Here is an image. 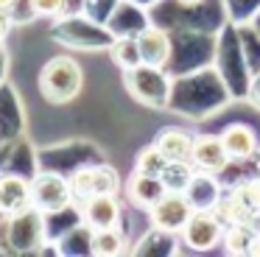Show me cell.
<instances>
[{
	"mask_svg": "<svg viewBox=\"0 0 260 257\" xmlns=\"http://www.w3.org/2000/svg\"><path fill=\"white\" fill-rule=\"evenodd\" d=\"M17 0H0V11H12Z\"/></svg>",
	"mask_w": 260,
	"mask_h": 257,
	"instance_id": "25",
	"label": "cell"
},
{
	"mask_svg": "<svg viewBox=\"0 0 260 257\" xmlns=\"http://www.w3.org/2000/svg\"><path fill=\"white\" fill-rule=\"evenodd\" d=\"M123 84L129 95L137 104L148 106V109H165L171 104V92H174V81L165 73V67L154 65H137L135 70L123 73Z\"/></svg>",
	"mask_w": 260,
	"mask_h": 257,
	"instance_id": "2",
	"label": "cell"
},
{
	"mask_svg": "<svg viewBox=\"0 0 260 257\" xmlns=\"http://www.w3.org/2000/svg\"><path fill=\"white\" fill-rule=\"evenodd\" d=\"M249 104H252L254 109H260V73L252 78V84H249Z\"/></svg>",
	"mask_w": 260,
	"mask_h": 257,
	"instance_id": "22",
	"label": "cell"
},
{
	"mask_svg": "<svg viewBox=\"0 0 260 257\" xmlns=\"http://www.w3.org/2000/svg\"><path fill=\"white\" fill-rule=\"evenodd\" d=\"M31 9L42 17H59L68 9V0H31Z\"/></svg>",
	"mask_w": 260,
	"mask_h": 257,
	"instance_id": "21",
	"label": "cell"
},
{
	"mask_svg": "<svg viewBox=\"0 0 260 257\" xmlns=\"http://www.w3.org/2000/svg\"><path fill=\"white\" fill-rule=\"evenodd\" d=\"M193 176H196V165L190 159H182V162H168L162 182L168 184V190H185L193 182Z\"/></svg>",
	"mask_w": 260,
	"mask_h": 257,
	"instance_id": "19",
	"label": "cell"
},
{
	"mask_svg": "<svg viewBox=\"0 0 260 257\" xmlns=\"http://www.w3.org/2000/svg\"><path fill=\"white\" fill-rule=\"evenodd\" d=\"M137 45H140V56L143 65H154V67H165L171 61V37L162 28H143L137 34Z\"/></svg>",
	"mask_w": 260,
	"mask_h": 257,
	"instance_id": "10",
	"label": "cell"
},
{
	"mask_svg": "<svg viewBox=\"0 0 260 257\" xmlns=\"http://www.w3.org/2000/svg\"><path fill=\"white\" fill-rule=\"evenodd\" d=\"M9 25H12V22H9V11H0V39L9 34Z\"/></svg>",
	"mask_w": 260,
	"mask_h": 257,
	"instance_id": "23",
	"label": "cell"
},
{
	"mask_svg": "<svg viewBox=\"0 0 260 257\" xmlns=\"http://www.w3.org/2000/svg\"><path fill=\"white\" fill-rule=\"evenodd\" d=\"M123 187H126V199H129L137 210H146V212L168 193V184L162 182V176H148V173H140V171L132 173Z\"/></svg>",
	"mask_w": 260,
	"mask_h": 257,
	"instance_id": "8",
	"label": "cell"
},
{
	"mask_svg": "<svg viewBox=\"0 0 260 257\" xmlns=\"http://www.w3.org/2000/svg\"><path fill=\"white\" fill-rule=\"evenodd\" d=\"M196 212V204L190 201V196L185 190H168L157 204L148 210L151 227L162 235H182L185 223L190 221V215Z\"/></svg>",
	"mask_w": 260,
	"mask_h": 257,
	"instance_id": "4",
	"label": "cell"
},
{
	"mask_svg": "<svg viewBox=\"0 0 260 257\" xmlns=\"http://www.w3.org/2000/svg\"><path fill=\"white\" fill-rule=\"evenodd\" d=\"M224 218L215 210H196L182 229V240L193 251H210L224 240Z\"/></svg>",
	"mask_w": 260,
	"mask_h": 257,
	"instance_id": "5",
	"label": "cell"
},
{
	"mask_svg": "<svg viewBox=\"0 0 260 257\" xmlns=\"http://www.w3.org/2000/svg\"><path fill=\"white\" fill-rule=\"evenodd\" d=\"M254 238H257L254 223H226L224 240H221V243H224L226 254H249Z\"/></svg>",
	"mask_w": 260,
	"mask_h": 257,
	"instance_id": "15",
	"label": "cell"
},
{
	"mask_svg": "<svg viewBox=\"0 0 260 257\" xmlns=\"http://www.w3.org/2000/svg\"><path fill=\"white\" fill-rule=\"evenodd\" d=\"M84 87V70L73 56H53L40 73V92L48 104H70Z\"/></svg>",
	"mask_w": 260,
	"mask_h": 257,
	"instance_id": "1",
	"label": "cell"
},
{
	"mask_svg": "<svg viewBox=\"0 0 260 257\" xmlns=\"http://www.w3.org/2000/svg\"><path fill=\"white\" fill-rule=\"evenodd\" d=\"M213 210L224 218V223H252L260 215L257 204H254V196H252V182L249 179L238 182L230 193L221 196Z\"/></svg>",
	"mask_w": 260,
	"mask_h": 257,
	"instance_id": "6",
	"label": "cell"
},
{
	"mask_svg": "<svg viewBox=\"0 0 260 257\" xmlns=\"http://www.w3.org/2000/svg\"><path fill=\"white\" fill-rule=\"evenodd\" d=\"M154 145L168 156L171 162H182V159H190V151H193V134H187L185 128H176L168 126L162 132H157L154 137Z\"/></svg>",
	"mask_w": 260,
	"mask_h": 257,
	"instance_id": "13",
	"label": "cell"
},
{
	"mask_svg": "<svg viewBox=\"0 0 260 257\" xmlns=\"http://www.w3.org/2000/svg\"><path fill=\"white\" fill-rule=\"evenodd\" d=\"M221 143H224L230 159H252L257 154V134L246 123H230V126H224Z\"/></svg>",
	"mask_w": 260,
	"mask_h": 257,
	"instance_id": "11",
	"label": "cell"
},
{
	"mask_svg": "<svg viewBox=\"0 0 260 257\" xmlns=\"http://www.w3.org/2000/svg\"><path fill=\"white\" fill-rule=\"evenodd\" d=\"M73 201V187H70V176H62L56 171L37 173L31 179V204L42 212V215H53L70 207Z\"/></svg>",
	"mask_w": 260,
	"mask_h": 257,
	"instance_id": "3",
	"label": "cell"
},
{
	"mask_svg": "<svg viewBox=\"0 0 260 257\" xmlns=\"http://www.w3.org/2000/svg\"><path fill=\"white\" fill-rule=\"evenodd\" d=\"M120 176L112 165H92V196H118Z\"/></svg>",
	"mask_w": 260,
	"mask_h": 257,
	"instance_id": "18",
	"label": "cell"
},
{
	"mask_svg": "<svg viewBox=\"0 0 260 257\" xmlns=\"http://www.w3.org/2000/svg\"><path fill=\"white\" fill-rule=\"evenodd\" d=\"M176 3H182V6H196V3H202V0H176Z\"/></svg>",
	"mask_w": 260,
	"mask_h": 257,
	"instance_id": "27",
	"label": "cell"
},
{
	"mask_svg": "<svg viewBox=\"0 0 260 257\" xmlns=\"http://www.w3.org/2000/svg\"><path fill=\"white\" fill-rule=\"evenodd\" d=\"M109 56L112 61L120 67V70H135L137 65H143V56H140V45H137V37H123L109 48Z\"/></svg>",
	"mask_w": 260,
	"mask_h": 257,
	"instance_id": "16",
	"label": "cell"
},
{
	"mask_svg": "<svg viewBox=\"0 0 260 257\" xmlns=\"http://www.w3.org/2000/svg\"><path fill=\"white\" fill-rule=\"evenodd\" d=\"M249 254H260V232H257V238H254V243H252V251Z\"/></svg>",
	"mask_w": 260,
	"mask_h": 257,
	"instance_id": "26",
	"label": "cell"
},
{
	"mask_svg": "<svg viewBox=\"0 0 260 257\" xmlns=\"http://www.w3.org/2000/svg\"><path fill=\"white\" fill-rule=\"evenodd\" d=\"M25 207H31V182L17 173L0 176V210L14 215Z\"/></svg>",
	"mask_w": 260,
	"mask_h": 257,
	"instance_id": "12",
	"label": "cell"
},
{
	"mask_svg": "<svg viewBox=\"0 0 260 257\" xmlns=\"http://www.w3.org/2000/svg\"><path fill=\"white\" fill-rule=\"evenodd\" d=\"M70 187H73L76 201H87L92 196V165H84L70 176Z\"/></svg>",
	"mask_w": 260,
	"mask_h": 257,
	"instance_id": "20",
	"label": "cell"
},
{
	"mask_svg": "<svg viewBox=\"0 0 260 257\" xmlns=\"http://www.w3.org/2000/svg\"><path fill=\"white\" fill-rule=\"evenodd\" d=\"M81 215L90 229L120 227V201L118 196H90L81 201Z\"/></svg>",
	"mask_w": 260,
	"mask_h": 257,
	"instance_id": "9",
	"label": "cell"
},
{
	"mask_svg": "<svg viewBox=\"0 0 260 257\" xmlns=\"http://www.w3.org/2000/svg\"><path fill=\"white\" fill-rule=\"evenodd\" d=\"M90 251H92V254H101V257L126 254V235L120 232V227L92 229V235H90Z\"/></svg>",
	"mask_w": 260,
	"mask_h": 257,
	"instance_id": "14",
	"label": "cell"
},
{
	"mask_svg": "<svg viewBox=\"0 0 260 257\" xmlns=\"http://www.w3.org/2000/svg\"><path fill=\"white\" fill-rule=\"evenodd\" d=\"M252 182V196H254V204H257V212H260V179H249Z\"/></svg>",
	"mask_w": 260,
	"mask_h": 257,
	"instance_id": "24",
	"label": "cell"
},
{
	"mask_svg": "<svg viewBox=\"0 0 260 257\" xmlns=\"http://www.w3.org/2000/svg\"><path fill=\"white\" fill-rule=\"evenodd\" d=\"M168 156L162 154V151L157 148V145H146V148L137 154V159H135V171H140V173H148V176H162L165 173V168H168Z\"/></svg>",
	"mask_w": 260,
	"mask_h": 257,
	"instance_id": "17",
	"label": "cell"
},
{
	"mask_svg": "<svg viewBox=\"0 0 260 257\" xmlns=\"http://www.w3.org/2000/svg\"><path fill=\"white\" fill-rule=\"evenodd\" d=\"M190 162L196 165V171L204 173H224L230 168V154H226L221 134H196L193 137V151H190Z\"/></svg>",
	"mask_w": 260,
	"mask_h": 257,
	"instance_id": "7",
	"label": "cell"
}]
</instances>
